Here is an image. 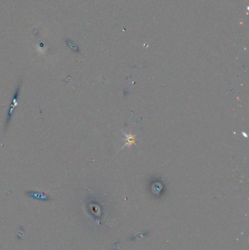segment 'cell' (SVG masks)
Listing matches in <instances>:
<instances>
[{
    "label": "cell",
    "mask_w": 249,
    "mask_h": 250,
    "mask_svg": "<svg viewBox=\"0 0 249 250\" xmlns=\"http://www.w3.org/2000/svg\"><path fill=\"white\" fill-rule=\"evenodd\" d=\"M21 84L20 83L19 86H18L17 89H16V93H15V94L13 95V97H12V103H11L10 109H9L8 114H7V116L6 123H5V129H6L7 126H8L9 124H10L11 118H12V114H13V113H14L15 108H16V105H17V100H18V96H19L20 90H21Z\"/></svg>",
    "instance_id": "cell-1"
},
{
    "label": "cell",
    "mask_w": 249,
    "mask_h": 250,
    "mask_svg": "<svg viewBox=\"0 0 249 250\" xmlns=\"http://www.w3.org/2000/svg\"><path fill=\"white\" fill-rule=\"evenodd\" d=\"M27 194H29L31 197L37 198V199H40V200H43V201H48V197L45 195L44 193H42V192H27Z\"/></svg>",
    "instance_id": "cell-2"
},
{
    "label": "cell",
    "mask_w": 249,
    "mask_h": 250,
    "mask_svg": "<svg viewBox=\"0 0 249 250\" xmlns=\"http://www.w3.org/2000/svg\"><path fill=\"white\" fill-rule=\"evenodd\" d=\"M125 135V142H126V144L124 145L125 146H131L132 144H135V135H126V133H124Z\"/></svg>",
    "instance_id": "cell-3"
}]
</instances>
